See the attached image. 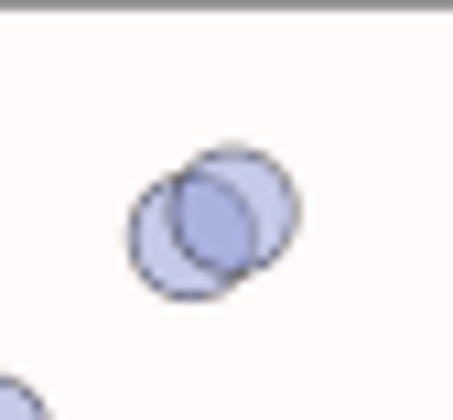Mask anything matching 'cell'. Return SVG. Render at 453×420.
Here are the masks:
<instances>
[{
  "mask_svg": "<svg viewBox=\"0 0 453 420\" xmlns=\"http://www.w3.org/2000/svg\"><path fill=\"white\" fill-rule=\"evenodd\" d=\"M162 216H173V237H184V259L216 280V291H238V280H259L280 248H292V226H303V195H292V172H280L270 151H195L184 172H162Z\"/></svg>",
  "mask_w": 453,
  "mask_h": 420,
  "instance_id": "cell-1",
  "label": "cell"
},
{
  "mask_svg": "<svg viewBox=\"0 0 453 420\" xmlns=\"http://www.w3.org/2000/svg\"><path fill=\"white\" fill-rule=\"evenodd\" d=\"M130 270H141V291H162V302H216V280L184 259V237H173V216H162V195L130 205Z\"/></svg>",
  "mask_w": 453,
  "mask_h": 420,
  "instance_id": "cell-2",
  "label": "cell"
},
{
  "mask_svg": "<svg viewBox=\"0 0 453 420\" xmlns=\"http://www.w3.org/2000/svg\"><path fill=\"white\" fill-rule=\"evenodd\" d=\"M0 420H54V409H43V388H33V378H0Z\"/></svg>",
  "mask_w": 453,
  "mask_h": 420,
  "instance_id": "cell-3",
  "label": "cell"
}]
</instances>
